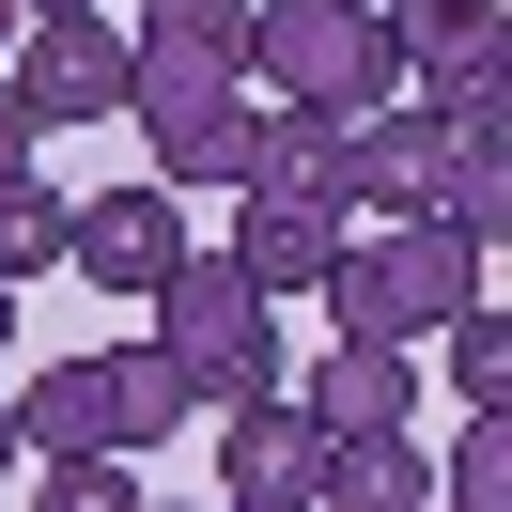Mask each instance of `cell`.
Segmentation results:
<instances>
[{"mask_svg": "<svg viewBox=\"0 0 512 512\" xmlns=\"http://www.w3.org/2000/svg\"><path fill=\"white\" fill-rule=\"evenodd\" d=\"M450 156H466V125L450 109H357L342 125V218H435V187H450Z\"/></svg>", "mask_w": 512, "mask_h": 512, "instance_id": "obj_5", "label": "cell"}, {"mask_svg": "<svg viewBox=\"0 0 512 512\" xmlns=\"http://www.w3.org/2000/svg\"><path fill=\"white\" fill-rule=\"evenodd\" d=\"M16 32H32V16H16V0H0V47H16Z\"/></svg>", "mask_w": 512, "mask_h": 512, "instance_id": "obj_27", "label": "cell"}, {"mask_svg": "<svg viewBox=\"0 0 512 512\" xmlns=\"http://www.w3.org/2000/svg\"><path fill=\"white\" fill-rule=\"evenodd\" d=\"M404 78H419V109H450L466 140H512V16H435V32H404Z\"/></svg>", "mask_w": 512, "mask_h": 512, "instance_id": "obj_9", "label": "cell"}, {"mask_svg": "<svg viewBox=\"0 0 512 512\" xmlns=\"http://www.w3.org/2000/svg\"><path fill=\"white\" fill-rule=\"evenodd\" d=\"M63 233H78V202L47 187V171H16V187H0V295H32L47 264H63Z\"/></svg>", "mask_w": 512, "mask_h": 512, "instance_id": "obj_17", "label": "cell"}, {"mask_svg": "<svg viewBox=\"0 0 512 512\" xmlns=\"http://www.w3.org/2000/svg\"><path fill=\"white\" fill-rule=\"evenodd\" d=\"M435 218H450V233H466V249H481V264H497V249H512V140H466V156H450V187H435Z\"/></svg>", "mask_w": 512, "mask_h": 512, "instance_id": "obj_19", "label": "cell"}, {"mask_svg": "<svg viewBox=\"0 0 512 512\" xmlns=\"http://www.w3.org/2000/svg\"><path fill=\"white\" fill-rule=\"evenodd\" d=\"M435 16H512V0H388V32H435Z\"/></svg>", "mask_w": 512, "mask_h": 512, "instance_id": "obj_23", "label": "cell"}, {"mask_svg": "<svg viewBox=\"0 0 512 512\" xmlns=\"http://www.w3.org/2000/svg\"><path fill=\"white\" fill-rule=\"evenodd\" d=\"M32 512H140V481H125V450H63L32 481Z\"/></svg>", "mask_w": 512, "mask_h": 512, "instance_id": "obj_21", "label": "cell"}, {"mask_svg": "<svg viewBox=\"0 0 512 512\" xmlns=\"http://www.w3.org/2000/svg\"><path fill=\"white\" fill-rule=\"evenodd\" d=\"M16 16H109V0H16Z\"/></svg>", "mask_w": 512, "mask_h": 512, "instance_id": "obj_24", "label": "cell"}, {"mask_svg": "<svg viewBox=\"0 0 512 512\" xmlns=\"http://www.w3.org/2000/svg\"><path fill=\"white\" fill-rule=\"evenodd\" d=\"M140 140H156V187H249V140H264V94L233 78V94H187V109H140Z\"/></svg>", "mask_w": 512, "mask_h": 512, "instance_id": "obj_11", "label": "cell"}, {"mask_svg": "<svg viewBox=\"0 0 512 512\" xmlns=\"http://www.w3.org/2000/svg\"><path fill=\"white\" fill-rule=\"evenodd\" d=\"M94 388H109V450H171V435H187V373H171V357L156 342H94Z\"/></svg>", "mask_w": 512, "mask_h": 512, "instance_id": "obj_14", "label": "cell"}, {"mask_svg": "<svg viewBox=\"0 0 512 512\" xmlns=\"http://www.w3.org/2000/svg\"><path fill=\"white\" fill-rule=\"evenodd\" d=\"M419 512H435V497H419Z\"/></svg>", "mask_w": 512, "mask_h": 512, "instance_id": "obj_30", "label": "cell"}, {"mask_svg": "<svg viewBox=\"0 0 512 512\" xmlns=\"http://www.w3.org/2000/svg\"><path fill=\"white\" fill-rule=\"evenodd\" d=\"M233 202H342V125H326V109H264Z\"/></svg>", "mask_w": 512, "mask_h": 512, "instance_id": "obj_15", "label": "cell"}, {"mask_svg": "<svg viewBox=\"0 0 512 512\" xmlns=\"http://www.w3.org/2000/svg\"><path fill=\"white\" fill-rule=\"evenodd\" d=\"M481 280H497V264H481L450 218H388V233H342V264H326V326H342V342H404V357H419Z\"/></svg>", "mask_w": 512, "mask_h": 512, "instance_id": "obj_2", "label": "cell"}, {"mask_svg": "<svg viewBox=\"0 0 512 512\" xmlns=\"http://www.w3.org/2000/svg\"><path fill=\"white\" fill-rule=\"evenodd\" d=\"M0 419H16V450H32V466L109 450V388H94V357H47V373H16V388H0Z\"/></svg>", "mask_w": 512, "mask_h": 512, "instance_id": "obj_13", "label": "cell"}, {"mask_svg": "<svg viewBox=\"0 0 512 512\" xmlns=\"http://www.w3.org/2000/svg\"><path fill=\"white\" fill-rule=\"evenodd\" d=\"M47 156V125H32V109H16V78H0V187H16V171H32Z\"/></svg>", "mask_w": 512, "mask_h": 512, "instance_id": "obj_22", "label": "cell"}, {"mask_svg": "<svg viewBox=\"0 0 512 512\" xmlns=\"http://www.w3.org/2000/svg\"><path fill=\"white\" fill-rule=\"evenodd\" d=\"M342 202H249L233 218V280L249 295H326V264H342Z\"/></svg>", "mask_w": 512, "mask_h": 512, "instance_id": "obj_12", "label": "cell"}, {"mask_svg": "<svg viewBox=\"0 0 512 512\" xmlns=\"http://www.w3.org/2000/svg\"><path fill=\"white\" fill-rule=\"evenodd\" d=\"M140 311H156L140 342L187 373V404H249V388H280V373H295V357H280V295L233 280V249H187L156 295H140Z\"/></svg>", "mask_w": 512, "mask_h": 512, "instance_id": "obj_3", "label": "cell"}, {"mask_svg": "<svg viewBox=\"0 0 512 512\" xmlns=\"http://www.w3.org/2000/svg\"><path fill=\"white\" fill-rule=\"evenodd\" d=\"M311 481H326V435L295 419V388L218 404V497H311Z\"/></svg>", "mask_w": 512, "mask_h": 512, "instance_id": "obj_10", "label": "cell"}, {"mask_svg": "<svg viewBox=\"0 0 512 512\" xmlns=\"http://www.w3.org/2000/svg\"><path fill=\"white\" fill-rule=\"evenodd\" d=\"M295 419H311L326 450H342V435H419V357H404V342H342V326H326V357L295 373Z\"/></svg>", "mask_w": 512, "mask_h": 512, "instance_id": "obj_8", "label": "cell"}, {"mask_svg": "<svg viewBox=\"0 0 512 512\" xmlns=\"http://www.w3.org/2000/svg\"><path fill=\"white\" fill-rule=\"evenodd\" d=\"M140 78H125V125L140 109H187V94H233L249 78V0H140Z\"/></svg>", "mask_w": 512, "mask_h": 512, "instance_id": "obj_6", "label": "cell"}, {"mask_svg": "<svg viewBox=\"0 0 512 512\" xmlns=\"http://www.w3.org/2000/svg\"><path fill=\"white\" fill-rule=\"evenodd\" d=\"M16 466H32V450H16V419H0V481H16Z\"/></svg>", "mask_w": 512, "mask_h": 512, "instance_id": "obj_25", "label": "cell"}, {"mask_svg": "<svg viewBox=\"0 0 512 512\" xmlns=\"http://www.w3.org/2000/svg\"><path fill=\"white\" fill-rule=\"evenodd\" d=\"M140 512H218V497H140Z\"/></svg>", "mask_w": 512, "mask_h": 512, "instance_id": "obj_26", "label": "cell"}, {"mask_svg": "<svg viewBox=\"0 0 512 512\" xmlns=\"http://www.w3.org/2000/svg\"><path fill=\"white\" fill-rule=\"evenodd\" d=\"M373 16H388V0H373Z\"/></svg>", "mask_w": 512, "mask_h": 512, "instance_id": "obj_29", "label": "cell"}, {"mask_svg": "<svg viewBox=\"0 0 512 512\" xmlns=\"http://www.w3.org/2000/svg\"><path fill=\"white\" fill-rule=\"evenodd\" d=\"M419 497H435V450L419 435H342L326 481H311V512H419Z\"/></svg>", "mask_w": 512, "mask_h": 512, "instance_id": "obj_16", "label": "cell"}, {"mask_svg": "<svg viewBox=\"0 0 512 512\" xmlns=\"http://www.w3.org/2000/svg\"><path fill=\"white\" fill-rule=\"evenodd\" d=\"M249 78H264V109L357 125V109L404 94V32H388L373 0H249Z\"/></svg>", "mask_w": 512, "mask_h": 512, "instance_id": "obj_1", "label": "cell"}, {"mask_svg": "<svg viewBox=\"0 0 512 512\" xmlns=\"http://www.w3.org/2000/svg\"><path fill=\"white\" fill-rule=\"evenodd\" d=\"M435 512H512V404H481L435 466Z\"/></svg>", "mask_w": 512, "mask_h": 512, "instance_id": "obj_20", "label": "cell"}, {"mask_svg": "<svg viewBox=\"0 0 512 512\" xmlns=\"http://www.w3.org/2000/svg\"><path fill=\"white\" fill-rule=\"evenodd\" d=\"M435 357H450V404H512V311H497V295H466V311H450L435 326Z\"/></svg>", "mask_w": 512, "mask_h": 512, "instance_id": "obj_18", "label": "cell"}, {"mask_svg": "<svg viewBox=\"0 0 512 512\" xmlns=\"http://www.w3.org/2000/svg\"><path fill=\"white\" fill-rule=\"evenodd\" d=\"M187 249H202V233H187V202H171V187H94V202H78V233H63V264H78L94 295H156Z\"/></svg>", "mask_w": 512, "mask_h": 512, "instance_id": "obj_7", "label": "cell"}, {"mask_svg": "<svg viewBox=\"0 0 512 512\" xmlns=\"http://www.w3.org/2000/svg\"><path fill=\"white\" fill-rule=\"evenodd\" d=\"M0 357H16V295H0Z\"/></svg>", "mask_w": 512, "mask_h": 512, "instance_id": "obj_28", "label": "cell"}, {"mask_svg": "<svg viewBox=\"0 0 512 512\" xmlns=\"http://www.w3.org/2000/svg\"><path fill=\"white\" fill-rule=\"evenodd\" d=\"M0 78H16V109H32V125H125L140 47L109 32V16H32V32L0 47Z\"/></svg>", "mask_w": 512, "mask_h": 512, "instance_id": "obj_4", "label": "cell"}]
</instances>
